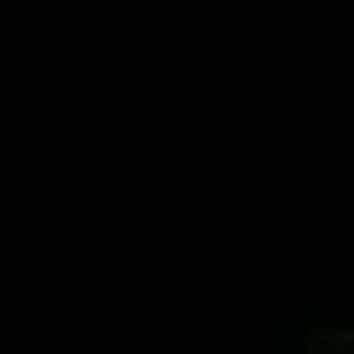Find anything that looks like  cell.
I'll list each match as a JSON object with an SVG mask.
<instances>
[{
  "label": "cell",
  "mask_w": 354,
  "mask_h": 354,
  "mask_svg": "<svg viewBox=\"0 0 354 354\" xmlns=\"http://www.w3.org/2000/svg\"><path fill=\"white\" fill-rule=\"evenodd\" d=\"M286 354H354V308H333L295 328Z\"/></svg>",
  "instance_id": "obj_1"
}]
</instances>
